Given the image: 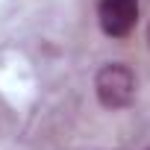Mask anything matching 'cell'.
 <instances>
[{
  "mask_svg": "<svg viewBox=\"0 0 150 150\" xmlns=\"http://www.w3.org/2000/svg\"><path fill=\"white\" fill-rule=\"evenodd\" d=\"M94 91H97V100L106 106V109H121V106H129V100L135 97V77L127 65H103L97 71V80H94Z\"/></svg>",
  "mask_w": 150,
  "mask_h": 150,
  "instance_id": "1",
  "label": "cell"
},
{
  "mask_svg": "<svg viewBox=\"0 0 150 150\" xmlns=\"http://www.w3.org/2000/svg\"><path fill=\"white\" fill-rule=\"evenodd\" d=\"M97 21H100V30L112 38L129 35L138 21V0H100Z\"/></svg>",
  "mask_w": 150,
  "mask_h": 150,
  "instance_id": "2",
  "label": "cell"
}]
</instances>
